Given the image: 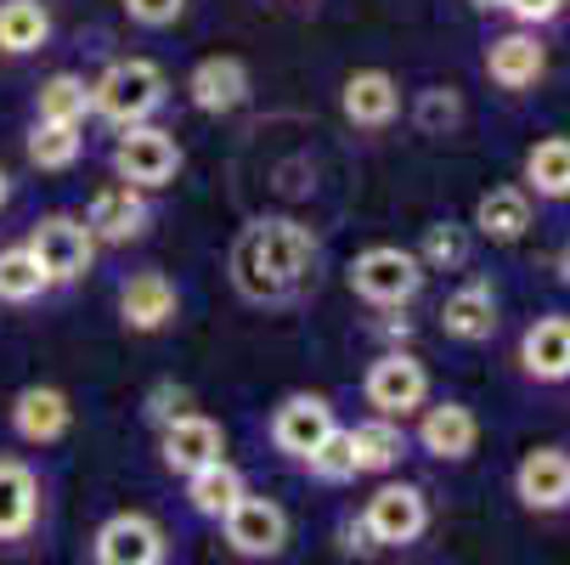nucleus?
I'll return each mask as SVG.
<instances>
[{
    "label": "nucleus",
    "instance_id": "obj_31",
    "mask_svg": "<svg viewBox=\"0 0 570 565\" xmlns=\"http://www.w3.org/2000/svg\"><path fill=\"white\" fill-rule=\"evenodd\" d=\"M413 255H419L424 272H463L469 266V226H458V221L424 226V244Z\"/></svg>",
    "mask_w": 570,
    "mask_h": 565
},
{
    "label": "nucleus",
    "instance_id": "obj_10",
    "mask_svg": "<svg viewBox=\"0 0 570 565\" xmlns=\"http://www.w3.org/2000/svg\"><path fill=\"white\" fill-rule=\"evenodd\" d=\"M340 430V419H334V401L328 396H316V390H294V396H283L277 408H272V419H266V436H272V447L288 458V464H305L322 441H328Z\"/></svg>",
    "mask_w": 570,
    "mask_h": 565
},
{
    "label": "nucleus",
    "instance_id": "obj_26",
    "mask_svg": "<svg viewBox=\"0 0 570 565\" xmlns=\"http://www.w3.org/2000/svg\"><path fill=\"white\" fill-rule=\"evenodd\" d=\"M351 430V452H356V475H395L401 458H406V430L395 419H362V425H345Z\"/></svg>",
    "mask_w": 570,
    "mask_h": 565
},
{
    "label": "nucleus",
    "instance_id": "obj_28",
    "mask_svg": "<svg viewBox=\"0 0 570 565\" xmlns=\"http://www.w3.org/2000/svg\"><path fill=\"white\" fill-rule=\"evenodd\" d=\"M51 40L46 0H0V57H35Z\"/></svg>",
    "mask_w": 570,
    "mask_h": 565
},
{
    "label": "nucleus",
    "instance_id": "obj_2",
    "mask_svg": "<svg viewBox=\"0 0 570 565\" xmlns=\"http://www.w3.org/2000/svg\"><path fill=\"white\" fill-rule=\"evenodd\" d=\"M170 103V79L153 57H119L108 62L97 79H91V114L130 130V125H147L158 108Z\"/></svg>",
    "mask_w": 570,
    "mask_h": 565
},
{
    "label": "nucleus",
    "instance_id": "obj_18",
    "mask_svg": "<svg viewBox=\"0 0 570 565\" xmlns=\"http://www.w3.org/2000/svg\"><path fill=\"white\" fill-rule=\"evenodd\" d=\"M498 329H503V305H498V289L485 277H469L441 300V334L452 345H485Z\"/></svg>",
    "mask_w": 570,
    "mask_h": 565
},
{
    "label": "nucleus",
    "instance_id": "obj_27",
    "mask_svg": "<svg viewBox=\"0 0 570 565\" xmlns=\"http://www.w3.org/2000/svg\"><path fill=\"white\" fill-rule=\"evenodd\" d=\"M91 119V79L86 74H51L35 91V125H86Z\"/></svg>",
    "mask_w": 570,
    "mask_h": 565
},
{
    "label": "nucleus",
    "instance_id": "obj_20",
    "mask_svg": "<svg viewBox=\"0 0 570 565\" xmlns=\"http://www.w3.org/2000/svg\"><path fill=\"white\" fill-rule=\"evenodd\" d=\"M187 103H193L198 114H209V119L237 114L243 103H249V62L232 57V51H215V57L193 62V74H187Z\"/></svg>",
    "mask_w": 570,
    "mask_h": 565
},
{
    "label": "nucleus",
    "instance_id": "obj_14",
    "mask_svg": "<svg viewBox=\"0 0 570 565\" xmlns=\"http://www.w3.org/2000/svg\"><path fill=\"white\" fill-rule=\"evenodd\" d=\"M176 316H181V289L158 266H141L119 283V322L130 334H165L176 329Z\"/></svg>",
    "mask_w": 570,
    "mask_h": 565
},
{
    "label": "nucleus",
    "instance_id": "obj_3",
    "mask_svg": "<svg viewBox=\"0 0 570 565\" xmlns=\"http://www.w3.org/2000/svg\"><path fill=\"white\" fill-rule=\"evenodd\" d=\"M424 266H419V255L413 250H401V244H373V250H362L351 266H345V283H351V294L362 300V305H373V311H406L419 294H424Z\"/></svg>",
    "mask_w": 570,
    "mask_h": 565
},
{
    "label": "nucleus",
    "instance_id": "obj_38",
    "mask_svg": "<svg viewBox=\"0 0 570 565\" xmlns=\"http://www.w3.org/2000/svg\"><path fill=\"white\" fill-rule=\"evenodd\" d=\"M7 204H12V176L0 171V210H7Z\"/></svg>",
    "mask_w": 570,
    "mask_h": 565
},
{
    "label": "nucleus",
    "instance_id": "obj_36",
    "mask_svg": "<svg viewBox=\"0 0 570 565\" xmlns=\"http://www.w3.org/2000/svg\"><path fill=\"white\" fill-rule=\"evenodd\" d=\"M503 12H509L520 29H548V23L564 12V0H503Z\"/></svg>",
    "mask_w": 570,
    "mask_h": 565
},
{
    "label": "nucleus",
    "instance_id": "obj_32",
    "mask_svg": "<svg viewBox=\"0 0 570 565\" xmlns=\"http://www.w3.org/2000/svg\"><path fill=\"white\" fill-rule=\"evenodd\" d=\"M311 480H316V487H351V480H356V452H351V430L340 425L328 441H322L305 464H299Z\"/></svg>",
    "mask_w": 570,
    "mask_h": 565
},
{
    "label": "nucleus",
    "instance_id": "obj_7",
    "mask_svg": "<svg viewBox=\"0 0 570 565\" xmlns=\"http://www.w3.org/2000/svg\"><path fill=\"white\" fill-rule=\"evenodd\" d=\"M181 176V142L158 125H130L119 130L114 142V182L125 187H141V193H158Z\"/></svg>",
    "mask_w": 570,
    "mask_h": 565
},
{
    "label": "nucleus",
    "instance_id": "obj_13",
    "mask_svg": "<svg viewBox=\"0 0 570 565\" xmlns=\"http://www.w3.org/2000/svg\"><path fill=\"white\" fill-rule=\"evenodd\" d=\"M226 458V430H220V419H209V413H198V408H187V413H176L170 425H158V464H165L170 475H198V469H209V464H220Z\"/></svg>",
    "mask_w": 570,
    "mask_h": 565
},
{
    "label": "nucleus",
    "instance_id": "obj_35",
    "mask_svg": "<svg viewBox=\"0 0 570 565\" xmlns=\"http://www.w3.org/2000/svg\"><path fill=\"white\" fill-rule=\"evenodd\" d=\"M187 408H193V396H187L181 384H170V379L147 390V425H153V430H158V425H170V419L187 413Z\"/></svg>",
    "mask_w": 570,
    "mask_h": 565
},
{
    "label": "nucleus",
    "instance_id": "obj_22",
    "mask_svg": "<svg viewBox=\"0 0 570 565\" xmlns=\"http://www.w3.org/2000/svg\"><path fill=\"white\" fill-rule=\"evenodd\" d=\"M520 373L531 384H564L570 379V316L564 311L531 316V329L520 334Z\"/></svg>",
    "mask_w": 570,
    "mask_h": 565
},
{
    "label": "nucleus",
    "instance_id": "obj_30",
    "mask_svg": "<svg viewBox=\"0 0 570 565\" xmlns=\"http://www.w3.org/2000/svg\"><path fill=\"white\" fill-rule=\"evenodd\" d=\"M86 153V125H35L29 130V165L35 171H73Z\"/></svg>",
    "mask_w": 570,
    "mask_h": 565
},
{
    "label": "nucleus",
    "instance_id": "obj_25",
    "mask_svg": "<svg viewBox=\"0 0 570 565\" xmlns=\"http://www.w3.org/2000/svg\"><path fill=\"white\" fill-rule=\"evenodd\" d=\"M181 487H187V509H193L198 520L220 526V520H226V509H232L243 493H249V480H243V469H237L232 458H220V464H209V469L187 475Z\"/></svg>",
    "mask_w": 570,
    "mask_h": 565
},
{
    "label": "nucleus",
    "instance_id": "obj_4",
    "mask_svg": "<svg viewBox=\"0 0 570 565\" xmlns=\"http://www.w3.org/2000/svg\"><path fill=\"white\" fill-rule=\"evenodd\" d=\"M430 493L419 487V480H384V487L362 504L356 526L367 537L373 554H395V548H413L424 532H430Z\"/></svg>",
    "mask_w": 570,
    "mask_h": 565
},
{
    "label": "nucleus",
    "instance_id": "obj_8",
    "mask_svg": "<svg viewBox=\"0 0 570 565\" xmlns=\"http://www.w3.org/2000/svg\"><path fill=\"white\" fill-rule=\"evenodd\" d=\"M23 244L35 250V261L46 266V277L51 283H79L91 266H97V237H91V226L79 221V215H40L35 226H29V237Z\"/></svg>",
    "mask_w": 570,
    "mask_h": 565
},
{
    "label": "nucleus",
    "instance_id": "obj_16",
    "mask_svg": "<svg viewBox=\"0 0 570 565\" xmlns=\"http://www.w3.org/2000/svg\"><path fill=\"white\" fill-rule=\"evenodd\" d=\"M7 430L23 441V447H57L68 430H73V401L68 390L57 384H23L7 408Z\"/></svg>",
    "mask_w": 570,
    "mask_h": 565
},
{
    "label": "nucleus",
    "instance_id": "obj_37",
    "mask_svg": "<svg viewBox=\"0 0 570 565\" xmlns=\"http://www.w3.org/2000/svg\"><path fill=\"white\" fill-rule=\"evenodd\" d=\"M553 272H559V283H564V289H570V244H564V250H559V261H553Z\"/></svg>",
    "mask_w": 570,
    "mask_h": 565
},
{
    "label": "nucleus",
    "instance_id": "obj_15",
    "mask_svg": "<svg viewBox=\"0 0 570 565\" xmlns=\"http://www.w3.org/2000/svg\"><path fill=\"white\" fill-rule=\"evenodd\" d=\"M514 498L525 515H564L570 509V452L564 447H531L514 464Z\"/></svg>",
    "mask_w": 570,
    "mask_h": 565
},
{
    "label": "nucleus",
    "instance_id": "obj_5",
    "mask_svg": "<svg viewBox=\"0 0 570 565\" xmlns=\"http://www.w3.org/2000/svg\"><path fill=\"white\" fill-rule=\"evenodd\" d=\"M46 532V475L23 452H0V554H29Z\"/></svg>",
    "mask_w": 570,
    "mask_h": 565
},
{
    "label": "nucleus",
    "instance_id": "obj_23",
    "mask_svg": "<svg viewBox=\"0 0 570 565\" xmlns=\"http://www.w3.org/2000/svg\"><path fill=\"white\" fill-rule=\"evenodd\" d=\"M537 210H531V193L525 187H492V193H480L474 198V237H485V244H520V237L531 232Z\"/></svg>",
    "mask_w": 570,
    "mask_h": 565
},
{
    "label": "nucleus",
    "instance_id": "obj_6",
    "mask_svg": "<svg viewBox=\"0 0 570 565\" xmlns=\"http://www.w3.org/2000/svg\"><path fill=\"white\" fill-rule=\"evenodd\" d=\"M362 401H367L373 419L406 425V419H413L424 401H430V368H424L413 351L390 345V351H379V357L367 362V373H362Z\"/></svg>",
    "mask_w": 570,
    "mask_h": 565
},
{
    "label": "nucleus",
    "instance_id": "obj_33",
    "mask_svg": "<svg viewBox=\"0 0 570 565\" xmlns=\"http://www.w3.org/2000/svg\"><path fill=\"white\" fill-rule=\"evenodd\" d=\"M458 119H463V103H458L452 86H430V91L419 97V125H424L430 136H446Z\"/></svg>",
    "mask_w": 570,
    "mask_h": 565
},
{
    "label": "nucleus",
    "instance_id": "obj_24",
    "mask_svg": "<svg viewBox=\"0 0 570 565\" xmlns=\"http://www.w3.org/2000/svg\"><path fill=\"white\" fill-rule=\"evenodd\" d=\"M520 187L531 198H548V204H564L570 198V136H542V142L525 147Z\"/></svg>",
    "mask_w": 570,
    "mask_h": 565
},
{
    "label": "nucleus",
    "instance_id": "obj_11",
    "mask_svg": "<svg viewBox=\"0 0 570 565\" xmlns=\"http://www.w3.org/2000/svg\"><path fill=\"white\" fill-rule=\"evenodd\" d=\"M220 537H226V548L237 554V559H277L283 548H288V509L277 504V498H261V493H243L232 509H226V520H220Z\"/></svg>",
    "mask_w": 570,
    "mask_h": 565
},
{
    "label": "nucleus",
    "instance_id": "obj_29",
    "mask_svg": "<svg viewBox=\"0 0 570 565\" xmlns=\"http://www.w3.org/2000/svg\"><path fill=\"white\" fill-rule=\"evenodd\" d=\"M57 283L46 277V266L35 261L29 244H7V250H0V305H35Z\"/></svg>",
    "mask_w": 570,
    "mask_h": 565
},
{
    "label": "nucleus",
    "instance_id": "obj_1",
    "mask_svg": "<svg viewBox=\"0 0 570 565\" xmlns=\"http://www.w3.org/2000/svg\"><path fill=\"white\" fill-rule=\"evenodd\" d=\"M322 266V244L316 232L294 215H255L232 237V289L249 305H294Z\"/></svg>",
    "mask_w": 570,
    "mask_h": 565
},
{
    "label": "nucleus",
    "instance_id": "obj_34",
    "mask_svg": "<svg viewBox=\"0 0 570 565\" xmlns=\"http://www.w3.org/2000/svg\"><path fill=\"white\" fill-rule=\"evenodd\" d=\"M136 29H176L187 18V0H119Z\"/></svg>",
    "mask_w": 570,
    "mask_h": 565
},
{
    "label": "nucleus",
    "instance_id": "obj_19",
    "mask_svg": "<svg viewBox=\"0 0 570 565\" xmlns=\"http://www.w3.org/2000/svg\"><path fill=\"white\" fill-rule=\"evenodd\" d=\"M480 68H485V79H492L498 91L520 97L548 74V46L537 40V29H509V35H498L492 46H485Z\"/></svg>",
    "mask_w": 570,
    "mask_h": 565
},
{
    "label": "nucleus",
    "instance_id": "obj_21",
    "mask_svg": "<svg viewBox=\"0 0 570 565\" xmlns=\"http://www.w3.org/2000/svg\"><path fill=\"white\" fill-rule=\"evenodd\" d=\"M340 114L356 130H390L401 114V79L390 68H356L340 86Z\"/></svg>",
    "mask_w": 570,
    "mask_h": 565
},
{
    "label": "nucleus",
    "instance_id": "obj_9",
    "mask_svg": "<svg viewBox=\"0 0 570 565\" xmlns=\"http://www.w3.org/2000/svg\"><path fill=\"white\" fill-rule=\"evenodd\" d=\"M91 565H170V532L147 509H119L91 532Z\"/></svg>",
    "mask_w": 570,
    "mask_h": 565
},
{
    "label": "nucleus",
    "instance_id": "obj_39",
    "mask_svg": "<svg viewBox=\"0 0 570 565\" xmlns=\"http://www.w3.org/2000/svg\"><path fill=\"white\" fill-rule=\"evenodd\" d=\"M474 12H503V0H469Z\"/></svg>",
    "mask_w": 570,
    "mask_h": 565
},
{
    "label": "nucleus",
    "instance_id": "obj_12",
    "mask_svg": "<svg viewBox=\"0 0 570 565\" xmlns=\"http://www.w3.org/2000/svg\"><path fill=\"white\" fill-rule=\"evenodd\" d=\"M419 425H413V447L424 452V458H435V464H469L474 458V447H480V419H474V408L469 401H424V408L413 413Z\"/></svg>",
    "mask_w": 570,
    "mask_h": 565
},
{
    "label": "nucleus",
    "instance_id": "obj_17",
    "mask_svg": "<svg viewBox=\"0 0 570 565\" xmlns=\"http://www.w3.org/2000/svg\"><path fill=\"white\" fill-rule=\"evenodd\" d=\"M79 221L91 226L97 244H136V237H147V226H153V204H147L141 187L108 182V187L91 193V204H86Z\"/></svg>",
    "mask_w": 570,
    "mask_h": 565
}]
</instances>
